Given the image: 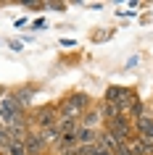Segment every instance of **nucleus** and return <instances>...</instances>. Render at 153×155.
Segmentation results:
<instances>
[{
    "label": "nucleus",
    "mask_w": 153,
    "mask_h": 155,
    "mask_svg": "<svg viewBox=\"0 0 153 155\" xmlns=\"http://www.w3.org/2000/svg\"><path fill=\"white\" fill-rule=\"evenodd\" d=\"M116 155H135V153H132L129 142H124V145H119V147H116Z\"/></svg>",
    "instance_id": "9d476101"
},
{
    "label": "nucleus",
    "mask_w": 153,
    "mask_h": 155,
    "mask_svg": "<svg viewBox=\"0 0 153 155\" xmlns=\"http://www.w3.org/2000/svg\"><path fill=\"white\" fill-rule=\"evenodd\" d=\"M82 126H90V129H95V124L100 121V113L98 110H87V113H82Z\"/></svg>",
    "instance_id": "6e6552de"
},
{
    "label": "nucleus",
    "mask_w": 153,
    "mask_h": 155,
    "mask_svg": "<svg viewBox=\"0 0 153 155\" xmlns=\"http://www.w3.org/2000/svg\"><path fill=\"white\" fill-rule=\"evenodd\" d=\"M108 134H111L119 145H124V142H129V134H132V129H129V124L124 121V118H116V121H108Z\"/></svg>",
    "instance_id": "f257e3e1"
},
{
    "label": "nucleus",
    "mask_w": 153,
    "mask_h": 155,
    "mask_svg": "<svg viewBox=\"0 0 153 155\" xmlns=\"http://www.w3.org/2000/svg\"><path fill=\"white\" fill-rule=\"evenodd\" d=\"M13 97H16V103H19V105L24 108V105H29V103H32V97H34V90H32V87H21V90H19L16 95H13Z\"/></svg>",
    "instance_id": "423d86ee"
},
{
    "label": "nucleus",
    "mask_w": 153,
    "mask_h": 155,
    "mask_svg": "<svg viewBox=\"0 0 153 155\" xmlns=\"http://www.w3.org/2000/svg\"><path fill=\"white\" fill-rule=\"evenodd\" d=\"M137 134H140V139L153 150V118L151 116H140V118H137Z\"/></svg>",
    "instance_id": "7ed1b4c3"
},
{
    "label": "nucleus",
    "mask_w": 153,
    "mask_h": 155,
    "mask_svg": "<svg viewBox=\"0 0 153 155\" xmlns=\"http://www.w3.org/2000/svg\"><path fill=\"white\" fill-rule=\"evenodd\" d=\"M37 124H40L42 129H50V126H56V124H58V113H56V108H50V105L40 108V110H37Z\"/></svg>",
    "instance_id": "20e7f679"
},
{
    "label": "nucleus",
    "mask_w": 153,
    "mask_h": 155,
    "mask_svg": "<svg viewBox=\"0 0 153 155\" xmlns=\"http://www.w3.org/2000/svg\"><path fill=\"white\" fill-rule=\"evenodd\" d=\"M24 8H29V11H37V8H45V3H24Z\"/></svg>",
    "instance_id": "9b49d317"
},
{
    "label": "nucleus",
    "mask_w": 153,
    "mask_h": 155,
    "mask_svg": "<svg viewBox=\"0 0 153 155\" xmlns=\"http://www.w3.org/2000/svg\"><path fill=\"white\" fill-rule=\"evenodd\" d=\"M45 139L40 137V131H29L24 137V150H26V155H40L42 150H45Z\"/></svg>",
    "instance_id": "f03ea898"
},
{
    "label": "nucleus",
    "mask_w": 153,
    "mask_h": 155,
    "mask_svg": "<svg viewBox=\"0 0 153 155\" xmlns=\"http://www.w3.org/2000/svg\"><path fill=\"white\" fill-rule=\"evenodd\" d=\"M98 145L106 147V150H111V153H116V147H119V142L108 134V131H103V134H98Z\"/></svg>",
    "instance_id": "0eeeda50"
},
{
    "label": "nucleus",
    "mask_w": 153,
    "mask_h": 155,
    "mask_svg": "<svg viewBox=\"0 0 153 155\" xmlns=\"http://www.w3.org/2000/svg\"><path fill=\"white\" fill-rule=\"evenodd\" d=\"M45 8H53V11H64L66 5H64V3H45Z\"/></svg>",
    "instance_id": "f8f14e48"
},
{
    "label": "nucleus",
    "mask_w": 153,
    "mask_h": 155,
    "mask_svg": "<svg viewBox=\"0 0 153 155\" xmlns=\"http://www.w3.org/2000/svg\"><path fill=\"white\" fill-rule=\"evenodd\" d=\"M0 153H3V147H0Z\"/></svg>",
    "instance_id": "ddd939ff"
},
{
    "label": "nucleus",
    "mask_w": 153,
    "mask_h": 155,
    "mask_svg": "<svg viewBox=\"0 0 153 155\" xmlns=\"http://www.w3.org/2000/svg\"><path fill=\"white\" fill-rule=\"evenodd\" d=\"M79 124H82V121H79ZM74 137H77L79 147H90V145H95V142H98V134H95V129H90V126H79Z\"/></svg>",
    "instance_id": "39448f33"
},
{
    "label": "nucleus",
    "mask_w": 153,
    "mask_h": 155,
    "mask_svg": "<svg viewBox=\"0 0 153 155\" xmlns=\"http://www.w3.org/2000/svg\"><path fill=\"white\" fill-rule=\"evenodd\" d=\"M5 155H26V150H24V142H19V139H13L5 150H3Z\"/></svg>",
    "instance_id": "1a4fd4ad"
}]
</instances>
